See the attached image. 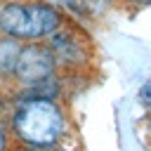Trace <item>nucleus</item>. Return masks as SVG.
Returning <instances> with one entry per match:
<instances>
[{
    "label": "nucleus",
    "mask_w": 151,
    "mask_h": 151,
    "mask_svg": "<svg viewBox=\"0 0 151 151\" xmlns=\"http://www.w3.org/2000/svg\"><path fill=\"white\" fill-rule=\"evenodd\" d=\"M17 134L33 146H50L61 137L64 116L52 99H26L14 116Z\"/></svg>",
    "instance_id": "obj_1"
},
{
    "label": "nucleus",
    "mask_w": 151,
    "mask_h": 151,
    "mask_svg": "<svg viewBox=\"0 0 151 151\" xmlns=\"http://www.w3.org/2000/svg\"><path fill=\"white\" fill-rule=\"evenodd\" d=\"M59 12L45 2H9L0 9V31L12 38L38 40L59 28Z\"/></svg>",
    "instance_id": "obj_2"
},
{
    "label": "nucleus",
    "mask_w": 151,
    "mask_h": 151,
    "mask_svg": "<svg viewBox=\"0 0 151 151\" xmlns=\"http://www.w3.org/2000/svg\"><path fill=\"white\" fill-rule=\"evenodd\" d=\"M54 54L47 50V47H40V45H26L19 50V57H17V64H14V76L26 83V85H35L45 78L52 76L54 71Z\"/></svg>",
    "instance_id": "obj_3"
},
{
    "label": "nucleus",
    "mask_w": 151,
    "mask_h": 151,
    "mask_svg": "<svg viewBox=\"0 0 151 151\" xmlns=\"http://www.w3.org/2000/svg\"><path fill=\"white\" fill-rule=\"evenodd\" d=\"M19 50H21V45L17 38H0V76H7L14 71Z\"/></svg>",
    "instance_id": "obj_4"
},
{
    "label": "nucleus",
    "mask_w": 151,
    "mask_h": 151,
    "mask_svg": "<svg viewBox=\"0 0 151 151\" xmlns=\"http://www.w3.org/2000/svg\"><path fill=\"white\" fill-rule=\"evenodd\" d=\"M52 47H54V59H64V61H76V54H78V47H76V40L71 35H54L52 38Z\"/></svg>",
    "instance_id": "obj_5"
},
{
    "label": "nucleus",
    "mask_w": 151,
    "mask_h": 151,
    "mask_svg": "<svg viewBox=\"0 0 151 151\" xmlns=\"http://www.w3.org/2000/svg\"><path fill=\"white\" fill-rule=\"evenodd\" d=\"M109 0H73V5L78 7V9H83V12H101L104 9V5H106Z\"/></svg>",
    "instance_id": "obj_6"
},
{
    "label": "nucleus",
    "mask_w": 151,
    "mask_h": 151,
    "mask_svg": "<svg viewBox=\"0 0 151 151\" xmlns=\"http://www.w3.org/2000/svg\"><path fill=\"white\" fill-rule=\"evenodd\" d=\"M5 149V132H2V127H0V151Z\"/></svg>",
    "instance_id": "obj_7"
},
{
    "label": "nucleus",
    "mask_w": 151,
    "mask_h": 151,
    "mask_svg": "<svg viewBox=\"0 0 151 151\" xmlns=\"http://www.w3.org/2000/svg\"><path fill=\"white\" fill-rule=\"evenodd\" d=\"M35 151H61V149H47V146H35Z\"/></svg>",
    "instance_id": "obj_8"
},
{
    "label": "nucleus",
    "mask_w": 151,
    "mask_h": 151,
    "mask_svg": "<svg viewBox=\"0 0 151 151\" xmlns=\"http://www.w3.org/2000/svg\"><path fill=\"white\" fill-rule=\"evenodd\" d=\"M137 2H139V5H146V2H149V0H137Z\"/></svg>",
    "instance_id": "obj_9"
}]
</instances>
